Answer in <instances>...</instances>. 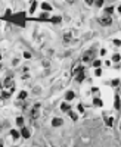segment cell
Masks as SVG:
<instances>
[{"mask_svg": "<svg viewBox=\"0 0 121 147\" xmlns=\"http://www.w3.org/2000/svg\"><path fill=\"white\" fill-rule=\"evenodd\" d=\"M9 21H10V22H13V24H16V25L24 27V25H25V13H24V12L15 13V15H12V16H10V19H9Z\"/></svg>", "mask_w": 121, "mask_h": 147, "instance_id": "6da1fadb", "label": "cell"}, {"mask_svg": "<svg viewBox=\"0 0 121 147\" xmlns=\"http://www.w3.org/2000/svg\"><path fill=\"white\" fill-rule=\"evenodd\" d=\"M3 90H10V91H13L15 90V82H13V80L12 78H6L4 80V82H3Z\"/></svg>", "mask_w": 121, "mask_h": 147, "instance_id": "7a4b0ae2", "label": "cell"}, {"mask_svg": "<svg viewBox=\"0 0 121 147\" xmlns=\"http://www.w3.org/2000/svg\"><path fill=\"white\" fill-rule=\"evenodd\" d=\"M31 116H33L34 119H37V118L40 116V103H35V105H34V107L31 109Z\"/></svg>", "mask_w": 121, "mask_h": 147, "instance_id": "3957f363", "label": "cell"}, {"mask_svg": "<svg viewBox=\"0 0 121 147\" xmlns=\"http://www.w3.org/2000/svg\"><path fill=\"white\" fill-rule=\"evenodd\" d=\"M99 22H101V25H104V27H108V25H111V24H112V18H111L109 15H106V16H104V18H102Z\"/></svg>", "mask_w": 121, "mask_h": 147, "instance_id": "277c9868", "label": "cell"}, {"mask_svg": "<svg viewBox=\"0 0 121 147\" xmlns=\"http://www.w3.org/2000/svg\"><path fill=\"white\" fill-rule=\"evenodd\" d=\"M64 124V121L61 119V118H55L53 121H52V127H61Z\"/></svg>", "mask_w": 121, "mask_h": 147, "instance_id": "5b68a950", "label": "cell"}, {"mask_svg": "<svg viewBox=\"0 0 121 147\" xmlns=\"http://www.w3.org/2000/svg\"><path fill=\"white\" fill-rule=\"evenodd\" d=\"M84 77H86V75H84V69H83V71H80V72L75 75V80H77L78 82H81V81L84 80Z\"/></svg>", "mask_w": 121, "mask_h": 147, "instance_id": "8992f818", "label": "cell"}, {"mask_svg": "<svg viewBox=\"0 0 121 147\" xmlns=\"http://www.w3.org/2000/svg\"><path fill=\"white\" fill-rule=\"evenodd\" d=\"M92 57H93V52L90 50V52L84 53V57H83V60H84V62H87V60H92Z\"/></svg>", "mask_w": 121, "mask_h": 147, "instance_id": "52a82bcc", "label": "cell"}, {"mask_svg": "<svg viewBox=\"0 0 121 147\" xmlns=\"http://www.w3.org/2000/svg\"><path fill=\"white\" fill-rule=\"evenodd\" d=\"M21 134H22V137H24V138H30V131H28V128L22 127V131H21Z\"/></svg>", "mask_w": 121, "mask_h": 147, "instance_id": "ba28073f", "label": "cell"}, {"mask_svg": "<svg viewBox=\"0 0 121 147\" xmlns=\"http://www.w3.org/2000/svg\"><path fill=\"white\" fill-rule=\"evenodd\" d=\"M83 69H84V68H83V66H77V65H75V66H74V68H72V75H74V77H75V75H77V74H78V72H80V71H83Z\"/></svg>", "mask_w": 121, "mask_h": 147, "instance_id": "9c48e42d", "label": "cell"}, {"mask_svg": "<svg viewBox=\"0 0 121 147\" xmlns=\"http://www.w3.org/2000/svg\"><path fill=\"white\" fill-rule=\"evenodd\" d=\"M35 7H37V1L33 0V1H31V6H30V13H34V12H35Z\"/></svg>", "mask_w": 121, "mask_h": 147, "instance_id": "30bf717a", "label": "cell"}, {"mask_svg": "<svg viewBox=\"0 0 121 147\" xmlns=\"http://www.w3.org/2000/svg\"><path fill=\"white\" fill-rule=\"evenodd\" d=\"M47 19H49V15H47V12H44V13H41V15L38 16L37 21H47Z\"/></svg>", "mask_w": 121, "mask_h": 147, "instance_id": "8fae6325", "label": "cell"}, {"mask_svg": "<svg viewBox=\"0 0 121 147\" xmlns=\"http://www.w3.org/2000/svg\"><path fill=\"white\" fill-rule=\"evenodd\" d=\"M41 9H43L44 12H49L52 7H50V4H49V3H41Z\"/></svg>", "mask_w": 121, "mask_h": 147, "instance_id": "7c38bea8", "label": "cell"}, {"mask_svg": "<svg viewBox=\"0 0 121 147\" xmlns=\"http://www.w3.org/2000/svg\"><path fill=\"white\" fill-rule=\"evenodd\" d=\"M61 109H62L64 112H68V110L71 109V106H69L68 103H62V105H61Z\"/></svg>", "mask_w": 121, "mask_h": 147, "instance_id": "4fadbf2b", "label": "cell"}, {"mask_svg": "<svg viewBox=\"0 0 121 147\" xmlns=\"http://www.w3.org/2000/svg\"><path fill=\"white\" fill-rule=\"evenodd\" d=\"M114 106H115V109H117V110L120 109V96H118V94L115 96V103H114Z\"/></svg>", "mask_w": 121, "mask_h": 147, "instance_id": "5bb4252c", "label": "cell"}, {"mask_svg": "<svg viewBox=\"0 0 121 147\" xmlns=\"http://www.w3.org/2000/svg\"><path fill=\"white\" fill-rule=\"evenodd\" d=\"M50 22H53V24H59V22H61V16H53V18H50Z\"/></svg>", "mask_w": 121, "mask_h": 147, "instance_id": "9a60e30c", "label": "cell"}, {"mask_svg": "<svg viewBox=\"0 0 121 147\" xmlns=\"http://www.w3.org/2000/svg\"><path fill=\"white\" fill-rule=\"evenodd\" d=\"M74 96H75V94H74V91H68V93H67V100H72V99H74Z\"/></svg>", "mask_w": 121, "mask_h": 147, "instance_id": "2e32d148", "label": "cell"}, {"mask_svg": "<svg viewBox=\"0 0 121 147\" xmlns=\"http://www.w3.org/2000/svg\"><path fill=\"white\" fill-rule=\"evenodd\" d=\"M93 105H95V106H98V107H99V106H102V105H104V103H102V100H101V99H95V100H93Z\"/></svg>", "mask_w": 121, "mask_h": 147, "instance_id": "e0dca14e", "label": "cell"}, {"mask_svg": "<svg viewBox=\"0 0 121 147\" xmlns=\"http://www.w3.org/2000/svg\"><path fill=\"white\" fill-rule=\"evenodd\" d=\"M10 135H12L13 138H19V133H18L16 130H12V131H10Z\"/></svg>", "mask_w": 121, "mask_h": 147, "instance_id": "ac0fdd59", "label": "cell"}, {"mask_svg": "<svg viewBox=\"0 0 121 147\" xmlns=\"http://www.w3.org/2000/svg\"><path fill=\"white\" fill-rule=\"evenodd\" d=\"M25 97H27V91H21V93H19V96H18V99H19V100H24Z\"/></svg>", "mask_w": 121, "mask_h": 147, "instance_id": "d6986e66", "label": "cell"}, {"mask_svg": "<svg viewBox=\"0 0 121 147\" xmlns=\"http://www.w3.org/2000/svg\"><path fill=\"white\" fill-rule=\"evenodd\" d=\"M10 16H12V13H10V10L7 9V10H6V15H4V19H6V21H9V19H10Z\"/></svg>", "mask_w": 121, "mask_h": 147, "instance_id": "ffe728a7", "label": "cell"}, {"mask_svg": "<svg viewBox=\"0 0 121 147\" xmlns=\"http://www.w3.org/2000/svg\"><path fill=\"white\" fill-rule=\"evenodd\" d=\"M69 112V116L72 118V121H77V113L75 112H71V110H68Z\"/></svg>", "mask_w": 121, "mask_h": 147, "instance_id": "44dd1931", "label": "cell"}, {"mask_svg": "<svg viewBox=\"0 0 121 147\" xmlns=\"http://www.w3.org/2000/svg\"><path fill=\"white\" fill-rule=\"evenodd\" d=\"M106 119V124L109 125V127H112V124H114V118H105Z\"/></svg>", "mask_w": 121, "mask_h": 147, "instance_id": "7402d4cb", "label": "cell"}, {"mask_svg": "<svg viewBox=\"0 0 121 147\" xmlns=\"http://www.w3.org/2000/svg\"><path fill=\"white\" fill-rule=\"evenodd\" d=\"M16 124H18V125H19V127H22V125H24V119H22V118H21V116H19V118H18V119H16Z\"/></svg>", "mask_w": 121, "mask_h": 147, "instance_id": "603a6c76", "label": "cell"}, {"mask_svg": "<svg viewBox=\"0 0 121 147\" xmlns=\"http://www.w3.org/2000/svg\"><path fill=\"white\" fill-rule=\"evenodd\" d=\"M112 60H114V62H120V54H118V53L114 54V56H112Z\"/></svg>", "mask_w": 121, "mask_h": 147, "instance_id": "cb8c5ba5", "label": "cell"}, {"mask_svg": "<svg viewBox=\"0 0 121 147\" xmlns=\"http://www.w3.org/2000/svg\"><path fill=\"white\" fill-rule=\"evenodd\" d=\"M101 65H102V62H101V60H95V62H93V66H95V68H99Z\"/></svg>", "mask_w": 121, "mask_h": 147, "instance_id": "d4e9b609", "label": "cell"}, {"mask_svg": "<svg viewBox=\"0 0 121 147\" xmlns=\"http://www.w3.org/2000/svg\"><path fill=\"white\" fill-rule=\"evenodd\" d=\"M112 12H114V7H112V6H109V7H106V13H108V15H111Z\"/></svg>", "mask_w": 121, "mask_h": 147, "instance_id": "484cf974", "label": "cell"}, {"mask_svg": "<svg viewBox=\"0 0 121 147\" xmlns=\"http://www.w3.org/2000/svg\"><path fill=\"white\" fill-rule=\"evenodd\" d=\"M95 75H96V77H101V75H102V69H99V68H98V69L95 71Z\"/></svg>", "mask_w": 121, "mask_h": 147, "instance_id": "4316f807", "label": "cell"}, {"mask_svg": "<svg viewBox=\"0 0 121 147\" xmlns=\"http://www.w3.org/2000/svg\"><path fill=\"white\" fill-rule=\"evenodd\" d=\"M102 4H104V0H96V6L98 7H101Z\"/></svg>", "mask_w": 121, "mask_h": 147, "instance_id": "83f0119b", "label": "cell"}, {"mask_svg": "<svg viewBox=\"0 0 121 147\" xmlns=\"http://www.w3.org/2000/svg\"><path fill=\"white\" fill-rule=\"evenodd\" d=\"M24 57H25V59H30V57H31V53L25 52V53H24Z\"/></svg>", "mask_w": 121, "mask_h": 147, "instance_id": "f1b7e54d", "label": "cell"}, {"mask_svg": "<svg viewBox=\"0 0 121 147\" xmlns=\"http://www.w3.org/2000/svg\"><path fill=\"white\" fill-rule=\"evenodd\" d=\"M114 44H115V46H121V41L120 40H114Z\"/></svg>", "mask_w": 121, "mask_h": 147, "instance_id": "f546056e", "label": "cell"}, {"mask_svg": "<svg viewBox=\"0 0 121 147\" xmlns=\"http://www.w3.org/2000/svg\"><path fill=\"white\" fill-rule=\"evenodd\" d=\"M84 1H86L87 4H93V3H95V0H84Z\"/></svg>", "mask_w": 121, "mask_h": 147, "instance_id": "4dcf8cb0", "label": "cell"}, {"mask_svg": "<svg viewBox=\"0 0 121 147\" xmlns=\"http://www.w3.org/2000/svg\"><path fill=\"white\" fill-rule=\"evenodd\" d=\"M118 82H120L118 80H114V81H112V85H118Z\"/></svg>", "mask_w": 121, "mask_h": 147, "instance_id": "1f68e13d", "label": "cell"}, {"mask_svg": "<svg viewBox=\"0 0 121 147\" xmlns=\"http://www.w3.org/2000/svg\"><path fill=\"white\" fill-rule=\"evenodd\" d=\"M68 1H69V3H72V1H74V0H68Z\"/></svg>", "mask_w": 121, "mask_h": 147, "instance_id": "d6a6232c", "label": "cell"}, {"mask_svg": "<svg viewBox=\"0 0 121 147\" xmlns=\"http://www.w3.org/2000/svg\"><path fill=\"white\" fill-rule=\"evenodd\" d=\"M0 147H3V144H1V141H0Z\"/></svg>", "mask_w": 121, "mask_h": 147, "instance_id": "836d02e7", "label": "cell"}, {"mask_svg": "<svg viewBox=\"0 0 121 147\" xmlns=\"http://www.w3.org/2000/svg\"><path fill=\"white\" fill-rule=\"evenodd\" d=\"M0 90H1V84H0Z\"/></svg>", "mask_w": 121, "mask_h": 147, "instance_id": "e575fe53", "label": "cell"}, {"mask_svg": "<svg viewBox=\"0 0 121 147\" xmlns=\"http://www.w3.org/2000/svg\"><path fill=\"white\" fill-rule=\"evenodd\" d=\"M0 69H1V65H0Z\"/></svg>", "mask_w": 121, "mask_h": 147, "instance_id": "d590c367", "label": "cell"}, {"mask_svg": "<svg viewBox=\"0 0 121 147\" xmlns=\"http://www.w3.org/2000/svg\"><path fill=\"white\" fill-rule=\"evenodd\" d=\"M0 59H1V54H0Z\"/></svg>", "mask_w": 121, "mask_h": 147, "instance_id": "8d00e7d4", "label": "cell"}]
</instances>
